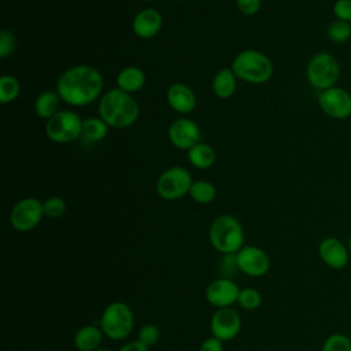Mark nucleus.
<instances>
[{
	"mask_svg": "<svg viewBox=\"0 0 351 351\" xmlns=\"http://www.w3.org/2000/svg\"><path fill=\"white\" fill-rule=\"evenodd\" d=\"M103 89L100 71L88 64H78L60 74L56 92L62 101L73 107H84L99 99Z\"/></svg>",
	"mask_w": 351,
	"mask_h": 351,
	"instance_id": "obj_1",
	"label": "nucleus"
},
{
	"mask_svg": "<svg viewBox=\"0 0 351 351\" xmlns=\"http://www.w3.org/2000/svg\"><path fill=\"white\" fill-rule=\"evenodd\" d=\"M138 104L130 93L114 88L100 96L99 115L114 129H123L132 126L138 118Z\"/></svg>",
	"mask_w": 351,
	"mask_h": 351,
	"instance_id": "obj_2",
	"label": "nucleus"
},
{
	"mask_svg": "<svg viewBox=\"0 0 351 351\" xmlns=\"http://www.w3.org/2000/svg\"><path fill=\"white\" fill-rule=\"evenodd\" d=\"M234 75L250 84L267 82L274 73V67L267 55L256 49H244L236 55L230 67Z\"/></svg>",
	"mask_w": 351,
	"mask_h": 351,
	"instance_id": "obj_3",
	"label": "nucleus"
},
{
	"mask_svg": "<svg viewBox=\"0 0 351 351\" xmlns=\"http://www.w3.org/2000/svg\"><path fill=\"white\" fill-rule=\"evenodd\" d=\"M210 241L222 254H236L243 247L244 232L240 222L232 215H219L210 228Z\"/></svg>",
	"mask_w": 351,
	"mask_h": 351,
	"instance_id": "obj_4",
	"label": "nucleus"
},
{
	"mask_svg": "<svg viewBox=\"0 0 351 351\" xmlns=\"http://www.w3.org/2000/svg\"><path fill=\"white\" fill-rule=\"evenodd\" d=\"M340 73L341 69L339 60L329 52L315 53L306 67L307 82L319 92L335 86L340 78Z\"/></svg>",
	"mask_w": 351,
	"mask_h": 351,
	"instance_id": "obj_5",
	"label": "nucleus"
},
{
	"mask_svg": "<svg viewBox=\"0 0 351 351\" xmlns=\"http://www.w3.org/2000/svg\"><path fill=\"white\" fill-rule=\"evenodd\" d=\"M82 121L84 119H81V117L74 111H58L45 123L47 137L58 144L75 141L82 136Z\"/></svg>",
	"mask_w": 351,
	"mask_h": 351,
	"instance_id": "obj_6",
	"label": "nucleus"
},
{
	"mask_svg": "<svg viewBox=\"0 0 351 351\" xmlns=\"http://www.w3.org/2000/svg\"><path fill=\"white\" fill-rule=\"evenodd\" d=\"M101 330L112 340L125 339L133 328V313L130 307L122 302L111 303L106 307L101 319Z\"/></svg>",
	"mask_w": 351,
	"mask_h": 351,
	"instance_id": "obj_7",
	"label": "nucleus"
},
{
	"mask_svg": "<svg viewBox=\"0 0 351 351\" xmlns=\"http://www.w3.org/2000/svg\"><path fill=\"white\" fill-rule=\"evenodd\" d=\"M189 171L181 166L166 169L156 181V192L165 200H176L189 193L192 185Z\"/></svg>",
	"mask_w": 351,
	"mask_h": 351,
	"instance_id": "obj_8",
	"label": "nucleus"
},
{
	"mask_svg": "<svg viewBox=\"0 0 351 351\" xmlns=\"http://www.w3.org/2000/svg\"><path fill=\"white\" fill-rule=\"evenodd\" d=\"M321 111L332 119H347L351 117V92L341 86L321 90L317 97Z\"/></svg>",
	"mask_w": 351,
	"mask_h": 351,
	"instance_id": "obj_9",
	"label": "nucleus"
},
{
	"mask_svg": "<svg viewBox=\"0 0 351 351\" xmlns=\"http://www.w3.org/2000/svg\"><path fill=\"white\" fill-rule=\"evenodd\" d=\"M43 215V203L34 197H26L12 207L10 222L19 232H29L38 225Z\"/></svg>",
	"mask_w": 351,
	"mask_h": 351,
	"instance_id": "obj_10",
	"label": "nucleus"
},
{
	"mask_svg": "<svg viewBox=\"0 0 351 351\" xmlns=\"http://www.w3.org/2000/svg\"><path fill=\"white\" fill-rule=\"evenodd\" d=\"M169 140L176 148L188 151L200 143V129L189 118H177L169 126Z\"/></svg>",
	"mask_w": 351,
	"mask_h": 351,
	"instance_id": "obj_11",
	"label": "nucleus"
},
{
	"mask_svg": "<svg viewBox=\"0 0 351 351\" xmlns=\"http://www.w3.org/2000/svg\"><path fill=\"white\" fill-rule=\"evenodd\" d=\"M318 255L321 261L333 270H341L348 265L350 261V250L348 245L344 244L340 239L329 236L319 241L318 244Z\"/></svg>",
	"mask_w": 351,
	"mask_h": 351,
	"instance_id": "obj_12",
	"label": "nucleus"
},
{
	"mask_svg": "<svg viewBox=\"0 0 351 351\" xmlns=\"http://www.w3.org/2000/svg\"><path fill=\"white\" fill-rule=\"evenodd\" d=\"M236 259L239 269L252 277H261L266 274L270 267V259L267 254L254 245L243 247L239 252H236Z\"/></svg>",
	"mask_w": 351,
	"mask_h": 351,
	"instance_id": "obj_13",
	"label": "nucleus"
},
{
	"mask_svg": "<svg viewBox=\"0 0 351 351\" xmlns=\"http://www.w3.org/2000/svg\"><path fill=\"white\" fill-rule=\"evenodd\" d=\"M241 326L240 317L236 310L230 307L218 308L211 318V332L214 337L221 341H226L233 339Z\"/></svg>",
	"mask_w": 351,
	"mask_h": 351,
	"instance_id": "obj_14",
	"label": "nucleus"
},
{
	"mask_svg": "<svg viewBox=\"0 0 351 351\" xmlns=\"http://www.w3.org/2000/svg\"><path fill=\"white\" fill-rule=\"evenodd\" d=\"M240 289L229 278H218L213 281L206 289L207 300L217 307H228L239 298Z\"/></svg>",
	"mask_w": 351,
	"mask_h": 351,
	"instance_id": "obj_15",
	"label": "nucleus"
},
{
	"mask_svg": "<svg viewBox=\"0 0 351 351\" xmlns=\"http://www.w3.org/2000/svg\"><path fill=\"white\" fill-rule=\"evenodd\" d=\"M163 18L159 11L154 8H144L136 14L132 22L133 33L140 38H152L162 29Z\"/></svg>",
	"mask_w": 351,
	"mask_h": 351,
	"instance_id": "obj_16",
	"label": "nucleus"
},
{
	"mask_svg": "<svg viewBox=\"0 0 351 351\" xmlns=\"http://www.w3.org/2000/svg\"><path fill=\"white\" fill-rule=\"evenodd\" d=\"M167 103L169 106L180 114H189L196 107L195 92L182 82H176L167 89Z\"/></svg>",
	"mask_w": 351,
	"mask_h": 351,
	"instance_id": "obj_17",
	"label": "nucleus"
},
{
	"mask_svg": "<svg viewBox=\"0 0 351 351\" xmlns=\"http://www.w3.org/2000/svg\"><path fill=\"white\" fill-rule=\"evenodd\" d=\"M145 84V74L140 67L128 66L122 69L117 75V88L126 93H134L140 90Z\"/></svg>",
	"mask_w": 351,
	"mask_h": 351,
	"instance_id": "obj_18",
	"label": "nucleus"
},
{
	"mask_svg": "<svg viewBox=\"0 0 351 351\" xmlns=\"http://www.w3.org/2000/svg\"><path fill=\"white\" fill-rule=\"evenodd\" d=\"M236 80L233 70L229 67H223L218 70L213 78V92L218 99H229L236 90Z\"/></svg>",
	"mask_w": 351,
	"mask_h": 351,
	"instance_id": "obj_19",
	"label": "nucleus"
},
{
	"mask_svg": "<svg viewBox=\"0 0 351 351\" xmlns=\"http://www.w3.org/2000/svg\"><path fill=\"white\" fill-rule=\"evenodd\" d=\"M60 100L62 99L56 90L41 92L34 101V111H36L37 117L41 119H47V121L49 118H52L58 112Z\"/></svg>",
	"mask_w": 351,
	"mask_h": 351,
	"instance_id": "obj_20",
	"label": "nucleus"
},
{
	"mask_svg": "<svg viewBox=\"0 0 351 351\" xmlns=\"http://www.w3.org/2000/svg\"><path fill=\"white\" fill-rule=\"evenodd\" d=\"M189 163L196 169H208L215 162V151L211 145L204 143H197L191 149L186 151Z\"/></svg>",
	"mask_w": 351,
	"mask_h": 351,
	"instance_id": "obj_21",
	"label": "nucleus"
},
{
	"mask_svg": "<svg viewBox=\"0 0 351 351\" xmlns=\"http://www.w3.org/2000/svg\"><path fill=\"white\" fill-rule=\"evenodd\" d=\"M101 341V330L97 326H82L75 337L74 344L80 351H95Z\"/></svg>",
	"mask_w": 351,
	"mask_h": 351,
	"instance_id": "obj_22",
	"label": "nucleus"
},
{
	"mask_svg": "<svg viewBox=\"0 0 351 351\" xmlns=\"http://www.w3.org/2000/svg\"><path fill=\"white\" fill-rule=\"evenodd\" d=\"M108 125L100 117H89L82 121V136L92 143L103 140L108 133Z\"/></svg>",
	"mask_w": 351,
	"mask_h": 351,
	"instance_id": "obj_23",
	"label": "nucleus"
},
{
	"mask_svg": "<svg viewBox=\"0 0 351 351\" xmlns=\"http://www.w3.org/2000/svg\"><path fill=\"white\" fill-rule=\"evenodd\" d=\"M217 195V189L215 186L206 180H199V181H193L189 189V196L200 204H207L211 203L215 199Z\"/></svg>",
	"mask_w": 351,
	"mask_h": 351,
	"instance_id": "obj_24",
	"label": "nucleus"
},
{
	"mask_svg": "<svg viewBox=\"0 0 351 351\" xmlns=\"http://www.w3.org/2000/svg\"><path fill=\"white\" fill-rule=\"evenodd\" d=\"M326 36L335 44H344L351 38V23L335 19L328 25Z\"/></svg>",
	"mask_w": 351,
	"mask_h": 351,
	"instance_id": "obj_25",
	"label": "nucleus"
},
{
	"mask_svg": "<svg viewBox=\"0 0 351 351\" xmlns=\"http://www.w3.org/2000/svg\"><path fill=\"white\" fill-rule=\"evenodd\" d=\"M21 92V84L14 75H3L0 78V101L10 103L14 101Z\"/></svg>",
	"mask_w": 351,
	"mask_h": 351,
	"instance_id": "obj_26",
	"label": "nucleus"
},
{
	"mask_svg": "<svg viewBox=\"0 0 351 351\" xmlns=\"http://www.w3.org/2000/svg\"><path fill=\"white\" fill-rule=\"evenodd\" d=\"M322 351H351V339L344 333H333L325 339Z\"/></svg>",
	"mask_w": 351,
	"mask_h": 351,
	"instance_id": "obj_27",
	"label": "nucleus"
},
{
	"mask_svg": "<svg viewBox=\"0 0 351 351\" xmlns=\"http://www.w3.org/2000/svg\"><path fill=\"white\" fill-rule=\"evenodd\" d=\"M43 211L48 218H59L66 213V202L59 196H51L43 202Z\"/></svg>",
	"mask_w": 351,
	"mask_h": 351,
	"instance_id": "obj_28",
	"label": "nucleus"
},
{
	"mask_svg": "<svg viewBox=\"0 0 351 351\" xmlns=\"http://www.w3.org/2000/svg\"><path fill=\"white\" fill-rule=\"evenodd\" d=\"M237 302L245 310H255L261 306L262 298H261V293L256 289L245 288V289L240 291Z\"/></svg>",
	"mask_w": 351,
	"mask_h": 351,
	"instance_id": "obj_29",
	"label": "nucleus"
},
{
	"mask_svg": "<svg viewBox=\"0 0 351 351\" xmlns=\"http://www.w3.org/2000/svg\"><path fill=\"white\" fill-rule=\"evenodd\" d=\"M16 47V40L15 36L7 30V29H1L0 32V56L4 59L8 55H11L14 52Z\"/></svg>",
	"mask_w": 351,
	"mask_h": 351,
	"instance_id": "obj_30",
	"label": "nucleus"
},
{
	"mask_svg": "<svg viewBox=\"0 0 351 351\" xmlns=\"http://www.w3.org/2000/svg\"><path fill=\"white\" fill-rule=\"evenodd\" d=\"M159 340V329L154 324L144 325L138 332V341H141L144 346L149 347L156 344Z\"/></svg>",
	"mask_w": 351,
	"mask_h": 351,
	"instance_id": "obj_31",
	"label": "nucleus"
},
{
	"mask_svg": "<svg viewBox=\"0 0 351 351\" xmlns=\"http://www.w3.org/2000/svg\"><path fill=\"white\" fill-rule=\"evenodd\" d=\"M333 14L336 19L351 23V0H336L333 3Z\"/></svg>",
	"mask_w": 351,
	"mask_h": 351,
	"instance_id": "obj_32",
	"label": "nucleus"
},
{
	"mask_svg": "<svg viewBox=\"0 0 351 351\" xmlns=\"http://www.w3.org/2000/svg\"><path fill=\"white\" fill-rule=\"evenodd\" d=\"M236 7L243 15L252 16L261 10L262 0H236Z\"/></svg>",
	"mask_w": 351,
	"mask_h": 351,
	"instance_id": "obj_33",
	"label": "nucleus"
},
{
	"mask_svg": "<svg viewBox=\"0 0 351 351\" xmlns=\"http://www.w3.org/2000/svg\"><path fill=\"white\" fill-rule=\"evenodd\" d=\"M221 271L223 273V276H232L234 274L236 269H239L237 266V259H236V254H223V258L221 261L219 265Z\"/></svg>",
	"mask_w": 351,
	"mask_h": 351,
	"instance_id": "obj_34",
	"label": "nucleus"
},
{
	"mask_svg": "<svg viewBox=\"0 0 351 351\" xmlns=\"http://www.w3.org/2000/svg\"><path fill=\"white\" fill-rule=\"evenodd\" d=\"M200 351H222V341L217 337H208L203 341Z\"/></svg>",
	"mask_w": 351,
	"mask_h": 351,
	"instance_id": "obj_35",
	"label": "nucleus"
},
{
	"mask_svg": "<svg viewBox=\"0 0 351 351\" xmlns=\"http://www.w3.org/2000/svg\"><path fill=\"white\" fill-rule=\"evenodd\" d=\"M119 351H148V347L137 340V341H130L125 344L123 347H121Z\"/></svg>",
	"mask_w": 351,
	"mask_h": 351,
	"instance_id": "obj_36",
	"label": "nucleus"
},
{
	"mask_svg": "<svg viewBox=\"0 0 351 351\" xmlns=\"http://www.w3.org/2000/svg\"><path fill=\"white\" fill-rule=\"evenodd\" d=\"M347 245H348V250H350V254H351V233L348 236V241H347Z\"/></svg>",
	"mask_w": 351,
	"mask_h": 351,
	"instance_id": "obj_37",
	"label": "nucleus"
},
{
	"mask_svg": "<svg viewBox=\"0 0 351 351\" xmlns=\"http://www.w3.org/2000/svg\"><path fill=\"white\" fill-rule=\"evenodd\" d=\"M95 351H108V350H104V348H97V350H95Z\"/></svg>",
	"mask_w": 351,
	"mask_h": 351,
	"instance_id": "obj_38",
	"label": "nucleus"
},
{
	"mask_svg": "<svg viewBox=\"0 0 351 351\" xmlns=\"http://www.w3.org/2000/svg\"><path fill=\"white\" fill-rule=\"evenodd\" d=\"M144 1H155V0H144Z\"/></svg>",
	"mask_w": 351,
	"mask_h": 351,
	"instance_id": "obj_39",
	"label": "nucleus"
},
{
	"mask_svg": "<svg viewBox=\"0 0 351 351\" xmlns=\"http://www.w3.org/2000/svg\"><path fill=\"white\" fill-rule=\"evenodd\" d=\"M178 1H185V0H178Z\"/></svg>",
	"mask_w": 351,
	"mask_h": 351,
	"instance_id": "obj_40",
	"label": "nucleus"
}]
</instances>
